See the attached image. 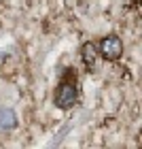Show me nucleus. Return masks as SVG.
Instances as JSON below:
<instances>
[{
    "label": "nucleus",
    "instance_id": "f257e3e1",
    "mask_svg": "<svg viewBox=\"0 0 142 149\" xmlns=\"http://www.w3.org/2000/svg\"><path fill=\"white\" fill-rule=\"evenodd\" d=\"M70 77H72V70H66L62 83L57 85L55 94H53V104L62 111H68L77 104V85H74L77 83V77L74 79H70Z\"/></svg>",
    "mask_w": 142,
    "mask_h": 149
},
{
    "label": "nucleus",
    "instance_id": "f03ea898",
    "mask_svg": "<svg viewBox=\"0 0 142 149\" xmlns=\"http://www.w3.org/2000/svg\"><path fill=\"white\" fill-rule=\"evenodd\" d=\"M98 53L104 60H108V62H114V60H119L123 56V40H121L117 34H108L106 38L100 40Z\"/></svg>",
    "mask_w": 142,
    "mask_h": 149
},
{
    "label": "nucleus",
    "instance_id": "7ed1b4c3",
    "mask_svg": "<svg viewBox=\"0 0 142 149\" xmlns=\"http://www.w3.org/2000/svg\"><path fill=\"white\" fill-rule=\"evenodd\" d=\"M17 126H19V117H17L15 109H11V107H0V130L11 132V130H15Z\"/></svg>",
    "mask_w": 142,
    "mask_h": 149
},
{
    "label": "nucleus",
    "instance_id": "20e7f679",
    "mask_svg": "<svg viewBox=\"0 0 142 149\" xmlns=\"http://www.w3.org/2000/svg\"><path fill=\"white\" fill-rule=\"evenodd\" d=\"M81 58H83V64L87 66V70H91L96 66V58H98V49L93 43H85L81 47Z\"/></svg>",
    "mask_w": 142,
    "mask_h": 149
}]
</instances>
